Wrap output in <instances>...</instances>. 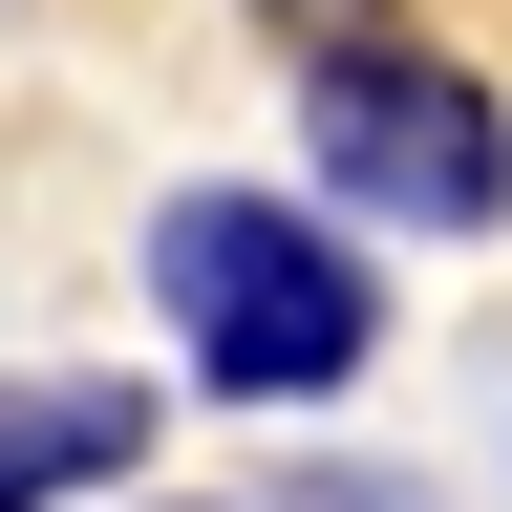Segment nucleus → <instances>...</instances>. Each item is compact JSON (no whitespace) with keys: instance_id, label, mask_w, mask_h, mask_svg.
I'll return each instance as SVG.
<instances>
[{"instance_id":"nucleus-1","label":"nucleus","mask_w":512,"mask_h":512,"mask_svg":"<svg viewBox=\"0 0 512 512\" xmlns=\"http://www.w3.org/2000/svg\"><path fill=\"white\" fill-rule=\"evenodd\" d=\"M150 320L214 406H342L384 363V278L342 192H150Z\"/></svg>"},{"instance_id":"nucleus-3","label":"nucleus","mask_w":512,"mask_h":512,"mask_svg":"<svg viewBox=\"0 0 512 512\" xmlns=\"http://www.w3.org/2000/svg\"><path fill=\"white\" fill-rule=\"evenodd\" d=\"M107 470H150V384L0 363V512H64V491H107Z\"/></svg>"},{"instance_id":"nucleus-4","label":"nucleus","mask_w":512,"mask_h":512,"mask_svg":"<svg viewBox=\"0 0 512 512\" xmlns=\"http://www.w3.org/2000/svg\"><path fill=\"white\" fill-rule=\"evenodd\" d=\"M299 512H427L406 470H363V448H342V470H299Z\"/></svg>"},{"instance_id":"nucleus-5","label":"nucleus","mask_w":512,"mask_h":512,"mask_svg":"<svg viewBox=\"0 0 512 512\" xmlns=\"http://www.w3.org/2000/svg\"><path fill=\"white\" fill-rule=\"evenodd\" d=\"M235 22H299V43H342V22H384V0H235Z\"/></svg>"},{"instance_id":"nucleus-6","label":"nucleus","mask_w":512,"mask_h":512,"mask_svg":"<svg viewBox=\"0 0 512 512\" xmlns=\"http://www.w3.org/2000/svg\"><path fill=\"white\" fill-rule=\"evenodd\" d=\"M150 512H192V491H150Z\"/></svg>"},{"instance_id":"nucleus-2","label":"nucleus","mask_w":512,"mask_h":512,"mask_svg":"<svg viewBox=\"0 0 512 512\" xmlns=\"http://www.w3.org/2000/svg\"><path fill=\"white\" fill-rule=\"evenodd\" d=\"M299 150H320V192H342V214H384V235H512V107L470 86V64L384 43V22L320 43Z\"/></svg>"}]
</instances>
